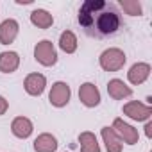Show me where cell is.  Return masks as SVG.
<instances>
[{
    "label": "cell",
    "instance_id": "cell-2",
    "mask_svg": "<svg viewBox=\"0 0 152 152\" xmlns=\"http://www.w3.org/2000/svg\"><path fill=\"white\" fill-rule=\"evenodd\" d=\"M127 61V56L122 48H116V47H111V48H106L100 57H99V64L102 70L106 72H118L124 68Z\"/></svg>",
    "mask_w": 152,
    "mask_h": 152
},
{
    "label": "cell",
    "instance_id": "cell-9",
    "mask_svg": "<svg viewBox=\"0 0 152 152\" xmlns=\"http://www.w3.org/2000/svg\"><path fill=\"white\" fill-rule=\"evenodd\" d=\"M148 77H150V64L148 63H134L127 72V79L134 86L143 84Z\"/></svg>",
    "mask_w": 152,
    "mask_h": 152
},
{
    "label": "cell",
    "instance_id": "cell-19",
    "mask_svg": "<svg viewBox=\"0 0 152 152\" xmlns=\"http://www.w3.org/2000/svg\"><path fill=\"white\" fill-rule=\"evenodd\" d=\"M120 7L125 15L129 16H141L143 13V7H141V2H138V0H122L120 2Z\"/></svg>",
    "mask_w": 152,
    "mask_h": 152
},
{
    "label": "cell",
    "instance_id": "cell-16",
    "mask_svg": "<svg viewBox=\"0 0 152 152\" xmlns=\"http://www.w3.org/2000/svg\"><path fill=\"white\" fill-rule=\"evenodd\" d=\"M31 23L38 29H50L54 25V16L47 9H34L31 13Z\"/></svg>",
    "mask_w": 152,
    "mask_h": 152
},
{
    "label": "cell",
    "instance_id": "cell-12",
    "mask_svg": "<svg viewBox=\"0 0 152 152\" xmlns=\"http://www.w3.org/2000/svg\"><path fill=\"white\" fill-rule=\"evenodd\" d=\"M100 136H102V141H104L107 152H122L124 143H122V140L118 138V134L113 131V127H109V125L102 127Z\"/></svg>",
    "mask_w": 152,
    "mask_h": 152
},
{
    "label": "cell",
    "instance_id": "cell-5",
    "mask_svg": "<svg viewBox=\"0 0 152 152\" xmlns=\"http://www.w3.org/2000/svg\"><path fill=\"white\" fill-rule=\"evenodd\" d=\"M70 97H72V90L66 83L57 81V83L52 84L50 93H48V100L54 107H64L70 102Z\"/></svg>",
    "mask_w": 152,
    "mask_h": 152
},
{
    "label": "cell",
    "instance_id": "cell-7",
    "mask_svg": "<svg viewBox=\"0 0 152 152\" xmlns=\"http://www.w3.org/2000/svg\"><path fill=\"white\" fill-rule=\"evenodd\" d=\"M79 100L86 107H97L100 104V91L93 83H83L79 88Z\"/></svg>",
    "mask_w": 152,
    "mask_h": 152
},
{
    "label": "cell",
    "instance_id": "cell-20",
    "mask_svg": "<svg viewBox=\"0 0 152 152\" xmlns=\"http://www.w3.org/2000/svg\"><path fill=\"white\" fill-rule=\"evenodd\" d=\"M9 109V102L2 97V95H0V116H2V115H6V111Z\"/></svg>",
    "mask_w": 152,
    "mask_h": 152
},
{
    "label": "cell",
    "instance_id": "cell-21",
    "mask_svg": "<svg viewBox=\"0 0 152 152\" xmlns=\"http://www.w3.org/2000/svg\"><path fill=\"white\" fill-rule=\"evenodd\" d=\"M145 136L152 138V122L150 120H147V124H145Z\"/></svg>",
    "mask_w": 152,
    "mask_h": 152
},
{
    "label": "cell",
    "instance_id": "cell-18",
    "mask_svg": "<svg viewBox=\"0 0 152 152\" xmlns=\"http://www.w3.org/2000/svg\"><path fill=\"white\" fill-rule=\"evenodd\" d=\"M77 36H75L72 31H63L61 36H59V48L66 54H73L75 50H77Z\"/></svg>",
    "mask_w": 152,
    "mask_h": 152
},
{
    "label": "cell",
    "instance_id": "cell-6",
    "mask_svg": "<svg viewBox=\"0 0 152 152\" xmlns=\"http://www.w3.org/2000/svg\"><path fill=\"white\" fill-rule=\"evenodd\" d=\"M113 131L118 134V138L122 140V143H127V145H136L138 140H140V132L138 129H134L131 124L124 122L122 118H115L113 122Z\"/></svg>",
    "mask_w": 152,
    "mask_h": 152
},
{
    "label": "cell",
    "instance_id": "cell-10",
    "mask_svg": "<svg viewBox=\"0 0 152 152\" xmlns=\"http://www.w3.org/2000/svg\"><path fill=\"white\" fill-rule=\"evenodd\" d=\"M20 32V25L15 18H7L0 23V43L2 45H11Z\"/></svg>",
    "mask_w": 152,
    "mask_h": 152
},
{
    "label": "cell",
    "instance_id": "cell-17",
    "mask_svg": "<svg viewBox=\"0 0 152 152\" xmlns=\"http://www.w3.org/2000/svg\"><path fill=\"white\" fill-rule=\"evenodd\" d=\"M79 145H81V152H100V143L97 136L90 131L79 134Z\"/></svg>",
    "mask_w": 152,
    "mask_h": 152
},
{
    "label": "cell",
    "instance_id": "cell-15",
    "mask_svg": "<svg viewBox=\"0 0 152 152\" xmlns=\"http://www.w3.org/2000/svg\"><path fill=\"white\" fill-rule=\"evenodd\" d=\"M20 66V56L18 52H2L0 54V72L2 73H13Z\"/></svg>",
    "mask_w": 152,
    "mask_h": 152
},
{
    "label": "cell",
    "instance_id": "cell-14",
    "mask_svg": "<svg viewBox=\"0 0 152 152\" xmlns=\"http://www.w3.org/2000/svg\"><path fill=\"white\" fill-rule=\"evenodd\" d=\"M57 138L50 132H41L34 140V150L36 152H56L57 150Z\"/></svg>",
    "mask_w": 152,
    "mask_h": 152
},
{
    "label": "cell",
    "instance_id": "cell-1",
    "mask_svg": "<svg viewBox=\"0 0 152 152\" xmlns=\"http://www.w3.org/2000/svg\"><path fill=\"white\" fill-rule=\"evenodd\" d=\"M77 22L88 36L107 38L120 31L122 15L118 7L106 0H86L83 2Z\"/></svg>",
    "mask_w": 152,
    "mask_h": 152
},
{
    "label": "cell",
    "instance_id": "cell-3",
    "mask_svg": "<svg viewBox=\"0 0 152 152\" xmlns=\"http://www.w3.org/2000/svg\"><path fill=\"white\" fill-rule=\"evenodd\" d=\"M34 59L43 66H54L57 63V52L50 39H41L34 47Z\"/></svg>",
    "mask_w": 152,
    "mask_h": 152
},
{
    "label": "cell",
    "instance_id": "cell-4",
    "mask_svg": "<svg viewBox=\"0 0 152 152\" xmlns=\"http://www.w3.org/2000/svg\"><path fill=\"white\" fill-rule=\"evenodd\" d=\"M124 115L134 122H147L152 116V106L138 102V100H131L124 106Z\"/></svg>",
    "mask_w": 152,
    "mask_h": 152
},
{
    "label": "cell",
    "instance_id": "cell-13",
    "mask_svg": "<svg viewBox=\"0 0 152 152\" xmlns=\"http://www.w3.org/2000/svg\"><path fill=\"white\" fill-rule=\"evenodd\" d=\"M107 93L111 99L115 100H122V99H127L132 95V90L131 86H127L122 79H111L107 83Z\"/></svg>",
    "mask_w": 152,
    "mask_h": 152
},
{
    "label": "cell",
    "instance_id": "cell-8",
    "mask_svg": "<svg viewBox=\"0 0 152 152\" xmlns=\"http://www.w3.org/2000/svg\"><path fill=\"white\" fill-rule=\"evenodd\" d=\"M23 88L31 97H39L47 88V77L43 73H29L23 81Z\"/></svg>",
    "mask_w": 152,
    "mask_h": 152
},
{
    "label": "cell",
    "instance_id": "cell-11",
    "mask_svg": "<svg viewBox=\"0 0 152 152\" xmlns=\"http://www.w3.org/2000/svg\"><path fill=\"white\" fill-rule=\"evenodd\" d=\"M32 131H34V125L27 116H16L11 124V132L20 140H27L32 134Z\"/></svg>",
    "mask_w": 152,
    "mask_h": 152
}]
</instances>
